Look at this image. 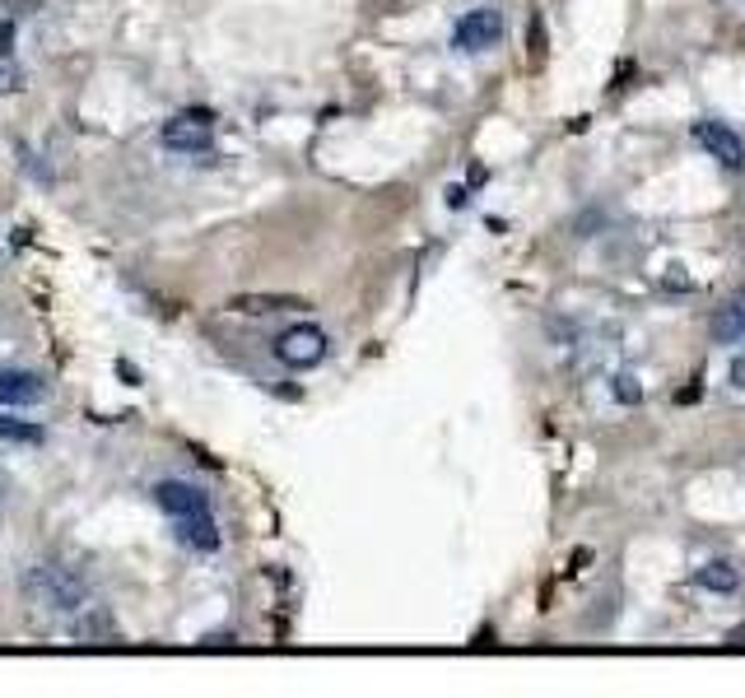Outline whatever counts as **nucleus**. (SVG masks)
<instances>
[{
	"label": "nucleus",
	"mask_w": 745,
	"mask_h": 698,
	"mask_svg": "<svg viewBox=\"0 0 745 698\" xmlns=\"http://www.w3.org/2000/svg\"><path fill=\"white\" fill-rule=\"evenodd\" d=\"M28 591H33V596H38L52 615H80L84 605L94 601L89 582H84L75 568H66V564H38L33 573H28Z\"/></svg>",
	"instance_id": "1"
},
{
	"label": "nucleus",
	"mask_w": 745,
	"mask_h": 698,
	"mask_svg": "<svg viewBox=\"0 0 745 698\" xmlns=\"http://www.w3.org/2000/svg\"><path fill=\"white\" fill-rule=\"evenodd\" d=\"M159 140L173 149V154H210V149H215V112L191 108V112H182V117L163 121Z\"/></svg>",
	"instance_id": "2"
},
{
	"label": "nucleus",
	"mask_w": 745,
	"mask_h": 698,
	"mask_svg": "<svg viewBox=\"0 0 745 698\" xmlns=\"http://www.w3.org/2000/svg\"><path fill=\"white\" fill-rule=\"evenodd\" d=\"M503 42V14L494 5H480V10H466L452 28V47L457 52H489Z\"/></svg>",
	"instance_id": "3"
},
{
	"label": "nucleus",
	"mask_w": 745,
	"mask_h": 698,
	"mask_svg": "<svg viewBox=\"0 0 745 698\" xmlns=\"http://www.w3.org/2000/svg\"><path fill=\"white\" fill-rule=\"evenodd\" d=\"M326 349H331L326 331H317V326H289L285 336L275 340V359L289 363V368H317L326 359Z\"/></svg>",
	"instance_id": "4"
},
{
	"label": "nucleus",
	"mask_w": 745,
	"mask_h": 698,
	"mask_svg": "<svg viewBox=\"0 0 745 698\" xmlns=\"http://www.w3.org/2000/svg\"><path fill=\"white\" fill-rule=\"evenodd\" d=\"M694 140L708 149V159H718L722 168H745V140L722 126V121H694Z\"/></svg>",
	"instance_id": "5"
},
{
	"label": "nucleus",
	"mask_w": 745,
	"mask_h": 698,
	"mask_svg": "<svg viewBox=\"0 0 745 698\" xmlns=\"http://www.w3.org/2000/svg\"><path fill=\"white\" fill-rule=\"evenodd\" d=\"M47 401V382L24 368H0V405L5 410H28V405Z\"/></svg>",
	"instance_id": "6"
},
{
	"label": "nucleus",
	"mask_w": 745,
	"mask_h": 698,
	"mask_svg": "<svg viewBox=\"0 0 745 698\" xmlns=\"http://www.w3.org/2000/svg\"><path fill=\"white\" fill-rule=\"evenodd\" d=\"M154 503H159L168 517H191V512H205L210 508V498L196 489V484H187V480H159L154 484Z\"/></svg>",
	"instance_id": "7"
},
{
	"label": "nucleus",
	"mask_w": 745,
	"mask_h": 698,
	"mask_svg": "<svg viewBox=\"0 0 745 698\" xmlns=\"http://www.w3.org/2000/svg\"><path fill=\"white\" fill-rule=\"evenodd\" d=\"M312 303L303 294H233L229 312L238 317H275V312H308Z\"/></svg>",
	"instance_id": "8"
},
{
	"label": "nucleus",
	"mask_w": 745,
	"mask_h": 698,
	"mask_svg": "<svg viewBox=\"0 0 745 698\" xmlns=\"http://www.w3.org/2000/svg\"><path fill=\"white\" fill-rule=\"evenodd\" d=\"M177 540L187 545L191 554H215L219 545H224V536H219V522H215V512L205 508V512H191V517H177Z\"/></svg>",
	"instance_id": "9"
},
{
	"label": "nucleus",
	"mask_w": 745,
	"mask_h": 698,
	"mask_svg": "<svg viewBox=\"0 0 745 698\" xmlns=\"http://www.w3.org/2000/svg\"><path fill=\"white\" fill-rule=\"evenodd\" d=\"M708 331H713L718 345H745V289H736L732 298H722Z\"/></svg>",
	"instance_id": "10"
},
{
	"label": "nucleus",
	"mask_w": 745,
	"mask_h": 698,
	"mask_svg": "<svg viewBox=\"0 0 745 698\" xmlns=\"http://www.w3.org/2000/svg\"><path fill=\"white\" fill-rule=\"evenodd\" d=\"M75 638H80V643H94V638H108V643H117V624H112L108 610L84 605L80 615H75Z\"/></svg>",
	"instance_id": "11"
},
{
	"label": "nucleus",
	"mask_w": 745,
	"mask_h": 698,
	"mask_svg": "<svg viewBox=\"0 0 745 698\" xmlns=\"http://www.w3.org/2000/svg\"><path fill=\"white\" fill-rule=\"evenodd\" d=\"M0 443L42 447V443H47V429H42V424H33V419H19V415H0Z\"/></svg>",
	"instance_id": "12"
},
{
	"label": "nucleus",
	"mask_w": 745,
	"mask_h": 698,
	"mask_svg": "<svg viewBox=\"0 0 745 698\" xmlns=\"http://www.w3.org/2000/svg\"><path fill=\"white\" fill-rule=\"evenodd\" d=\"M694 582L704 591H736V582H741V573H736L727 559H713V564H704L699 573H694Z\"/></svg>",
	"instance_id": "13"
},
{
	"label": "nucleus",
	"mask_w": 745,
	"mask_h": 698,
	"mask_svg": "<svg viewBox=\"0 0 745 698\" xmlns=\"http://www.w3.org/2000/svg\"><path fill=\"white\" fill-rule=\"evenodd\" d=\"M610 391H615V401H620V405H638V401H643V387H638L634 373H620Z\"/></svg>",
	"instance_id": "14"
},
{
	"label": "nucleus",
	"mask_w": 745,
	"mask_h": 698,
	"mask_svg": "<svg viewBox=\"0 0 745 698\" xmlns=\"http://www.w3.org/2000/svg\"><path fill=\"white\" fill-rule=\"evenodd\" d=\"M24 89V70L14 66V56H0V94H19Z\"/></svg>",
	"instance_id": "15"
},
{
	"label": "nucleus",
	"mask_w": 745,
	"mask_h": 698,
	"mask_svg": "<svg viewBox=\"0 0 745 698\" xmlns=\"http://www.w3.org/2000/svg\"><path fill=\"white\" fill-rule=\"evenodd\" d=\"M0 56H14V24L0 19Z\"/></svg>",
	"instance_id": "16"
},
{
	"label": "nucleus",
	"mask_w": 745,
	"mask_h": 698,
	"mask_svg": "<svg viewBox=\"0 0 745 698\" xmlns=\"http://www.w3.org/2000/svg\"><path fill=\"white\" fill-rule=\"evenodd\" d=\"M732 387L745 391V359H732Z\"/></svg>",
	"instance_id": "17"
},
{
	"label": "nucleus",
	"mask_w": 745,
	"mask_h": 698,
	"mask_svg": "<svg viewBox=\"0 0 745 698\" xmlns=\"http://www.w3.org/2000/svg\"><path fill=\"white\" fill-rule=\"evenodd\" d=\"M447 205H452V210H461V205H466V187H452V191H447Z\"/></svg>",
	"instance_id": "18"
}]
</instances>
